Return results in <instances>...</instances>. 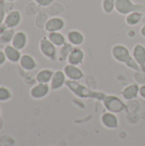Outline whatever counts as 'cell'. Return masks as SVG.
I'll list each match as a JSON object with an SVG mask.
<instances>
[{
	"label": "cell",
	"mask_w": 145,
	"mask_h": 146,
	"mask_svg": "<svg viewBox=\"0 0 145 146\" xmlns=\"http://www.w3.org/2000/svg\"><path fill=\"white\" fill-rule=\"evenodd\" d=\"M19 64L26 71L33 70L37 66L35 59L28 54H24L21 56L20 62H19Z\"/></svg>",
	"instance_id": "16"
},
{
	"label": "cell",
	"mask_w": 145,
	"mask_h": 146,
	"mask_svg": "<svg viewBox=\"0 0 145 146\" xmlns=\"http://www.w3.org/2000/svg\"><path fill=\"white\" fill-rule=\"evenodd\" d=\"M65 26L64 21L60 17H52L49 19L44 25V28L49 33L60 32Z\"/></svg>",
	"instance_id": "8"
},
{
	"label": "cell",
	"mask_w": 145,
	"mask_h": 146,
	"mask_svg": "<svg viewBox=\"0 0 145 146\" xmlns=\"http://www.w3.org/2000/svg\"><path fill=\"white\" fill-rule=\"evenodd\" d=\"M56 46L52 44L48 38H41L39 42V49L43 56L50 60H55L56 58Z\"/></svg>",
	"instance_id": "5"
},
{
	"label": "cell",
	"mask_w": 145,
	"mask_h": 146,
	"mask_svg": "<svg viewBox=\"0 0 145 146\" xmlns=\"http://www.w3.org/2000/svg\"><path fill=\"white\" fill-rule=\"evenodd\" d=\"M48 38L50 41L54 44L56 47H61L63 46L66 44V38L65 37L59 32H53V33H49Z\"/></svg>",
	"instance_id": "20"
},
{
	"label": "cell",
	"mask_w": 145,
	"mask_h": 146,
	"mask_svg": "<svg viewBox=\"0 0 145 146\" xmlns=\"http://www.w3.org/2000/svg\"><path fill=\"white\" fill-rule=\"evenodd\" d=\"M139 95L141 96V98L145 99V85L139 87Z\"/></svg>",
	"instance_id": "29"
},
{
	"label": "cell",
	"mask_w": 145,
	"mask_h": 146,
	"mask_svg": "<svg viewBox=\"0 0 145 146\" xmlns=\"http://www.w3.org/2000/svg\"><path fill=\"white\" fill-rule=\"evenodd\" d=\"M27 44V36L26 34V33L22 32V31H18L15 32L12 41H11V44L16 48L19 50H23Z\"/></svg>",
	"instance_id": "11"
},
{
	"label": "cell",
	"mask_w": 145,
	"mask_h": 146,
	"mask_svg": "<svg viewBox=\"0 0 145 146\" xmlns=\"http://www.w3.org/2000/svg\"><path fill=\"white\" fill-rule=\"evenodd\" d=\"M84 56L85 54L83 52V50L79 48H73L68 56V64H72V65H75L78 66L79 64L82 63V62L84 61Z\"/></svg>",
	"instance_id": "15"
},
{
	"label": "cell",
	"mask_w": 145,
	"mask_h": 146,
	"mask_svg": "<svg viewBox=\"0 0 145 146\" xmlns=\"http://www.w3.org/2000/svg\"><path fill=\"white\" fill-rule=\"evenodd\" d=\"M66 83V75L63 71L58 70L54 72L53 77L50 81V88L52 90H59L61 89Z\"/></svg>",
	"instance_id": "12"
},
{
	"label": "cell",
	"mask_w": 145,
	"mask_h": 146,
	"mask_svg": "<svg viewBox=\"0 0 145 146\" xmlns=\"http://www.w3.org/2000/svg\"><path fill=\"white\" fill-rule=\"evenodd\" d=\"M5 29H6V27H4V25H3V24L1 25V26H0V34H1V33L3 32V30H5Z\"/></svg>",
	"instance_id": "31"
},
{
	"label": "cell",
	"mask_w": 145,
	"mask_h": 146,
	"mask_svg": "<svg viewBox=\"0 0 145 146\" xmlns=\"http://www.w3.org/2000/svg\"><path fill=\"white\" fill-rule=\"evenodd\" d=\"M54 72L50 69H42L36 75V80L38 83L49 84L51 81Z\"/></svg>",
	"instance_id": "18"
},
{
	"label": "cell",
	"mask_w": 145,
	"mask_h": 146,
	"mask_svg": "<svg viewBox=\"0 0 145 146\" xmlns=\"http://www.w3.org/2000/svg\"><path fill=\"white\" fill-rule=\"evenodd\" d=\"M5 16H6V3L3 0H0V26L3 24Z\"/></svg>",
	"instance_id": "26"
},
{
	"label": "cell",
	"mask_w": 145,
	"mask_h": 146,
	"mask_svg": "<svg viewBox=\"0 0 145 146\" xmlns=\"http://www.w3.org/2000/svg\"><path fill=\"white\" fill-rule=\"evenodd\" d=\"M3 1H4L5 3H11V2H14V1H15V0H3Z\"/></svg>",
	"instance_id": "32"
},
{
	"label": "cell",
	"mask_w": 145,
	"mask_h": 146,
	"mask_svg": "<svg viewBox=\"0 0 145 146\" xmlns=\"http://www.w3.org/2000/svg\"><path fill=\"white\" fill-rule=\"evenodd\" d=\"M65 85L76 96L80 97V98H97L99 100H103V98H105V95H103V93L92 92V91L89 90L88 88L83 86L77 81L68 80H66Z\"/></svg>",
	"instance_id": "2"
},
{
	"label": "cell",
	"mask_w": 145,
	"mask_h": 146,
	"mask_svg": "<svg viewBox=\"0 0 145 146\" xmlns=\"http://www.w3.org/2000/svg\"><path fill=\"white\" fill-rule=\"evenodd\" d=\"M50 92V86L48 84L38 83L35 85L31 90L30 94L33 98H44Z\"/></svg>",
	"instance_id": "14"
},
{
	"label": "cell",
	"mask_w": 145,
	"mask_h": 146,
	"mask_svg": "<svg viewBox=\"0 0 145 146\" xmlns=\"http://www.w3.org/2000/svg\"><path fill=\"white\" fill-rule=\"evenodd\" d=\"M84 35L76 30H73L70 31L68 33V40L69 42V44H73V45H80L83 44L84 42Z\"/></svg>",
	"instance_id": "19"
},
{
	"label": "cell",
	"mask_w": 145,
	"mask_h": 146,
	"mask_svg": "<svg viewBox=\"0 0 145 146\" xmlns=\"http://www.w3.org/2000/svg\"><path fill=\"white\" fill-rule=\"evenodd\" d=\"M103 9L106 13H111L115 9V0H103Z\"/></svg>",
	"instance_id": "23"
},
{
	"label": "cell",
	"mask_w": 145,
	"mask_h": 146,
	"mask_svg": "<svg viewBox=\"0 0 145 146\" xmlns=\"http://www.w3.org/2000/svg\"><path fill=\"white\" fill-rule=\"evenodd\" d=\"M6 61H7V58H6V56L4 54V51L0 50V67L2 65H3Z\"/></svg>",
	"instance_id": "28"
},
{
	"label": "cell",
	"mask_w": 145,
	"mask_h": 146,
	"mask_svg": "<svg viewBox=\"0 0 145 146\" xmlns=\"http://www.w3.org/2000/svg\"><path fill=\"white\" fill-rule=\"evenodd\" d=\"M122 97L126 100H132L139 95V87L138 85L133 84L126 86L121 92Z\"/></svg>",
	"instance_id": "17"
},
{
	"label": "cell",
	"mask_w": 145,
	"mask_h": 146,
	"mask_svg": "<svg viewBox=\"0 0 145 146\" xmlns=\"http://www.w3.org/2000/svg\"><path fill=\"white\" fill-rule=\"evenodd\" d=\"M73 48H72V44H65L63 46H62V48L61 49V51H60V53H61V57H63V58H66V57H68V55H69V53H70V51L73 50Z\"/></svg>",
	"instance_id": "25"
},
{
	"label": "cell",
	"mask_w": 145,
	"mask_h": 146,
	"mask_svg": "<svg viewBox=\"0 0 145 146\" xmlns=\"http://www.w3.org/2000/svg\"><path fill=\"white\" fill-rule=\"evenodd\" d=\"M21 21V15L19 10L13 9L6 14L3 25L6 28H15Z\"/></svg>",
	"instance_id": "6"
},
{
	"label": "cell",
	"mask_w": 145,
	"mask_h": 146,
	"mask_svg": "<svg viewBox=\"0 0 145 146\" xmlns=\"http://www.w3.org/2000/svg\"><path fill=\"white\" fill-rule=\"evenodd\" d=\"M3 51H4V54L6 56L7 60L12 63L19 62L20 59L22 56L21 53V50L15 48L12 44H6Z\"/></svg>",
	"instance_id": "10"
},
{
	"label": "cell",
	"mask_w": 145,
	"mask_h": 146,
	"mask_svg": "<svg viewBox=\"0 0 145 146\" xmlns=\"http://www.w3.org/2000/svg\"><path fill=\"white\" fill-rule=\"evenodd\" d=\"M63 72H64L66 77L68 78V80H73V81H78V80H81L84 76V74L80 70V68H79L77 66L72 65V64L66 65L64 67Z\"/></svg>",
	"instance_id": "7"
},
{
	"label": "cell",
	"mask_w": 145,
	"mask_h": 146,
	"mask_svg": "<svg viewBox=\"0 0 145 146\" xmlns=\"http://www.w3.org/2000/svg\"><path fill=\"white\" fill-rule=\"evenodd\" d=\"M142 14L143 13H140V12H132L128 14L126 18V22L129 26H135L138 24L140 21L142 20V16H143Z\"/></svg>",
	"instance_id": "21"
},
{
	"label": "cell",
	"mask_w": 145,
	"mask_h": 146,
	"mask_svg": "<svg viewBox=\"0 0 145 146\" xmlns=\"http://www.w3.org/2000/svg\"><path fill=\"white\" fill-rule=\"evenodd\" d=\"M15 33V30L13 28H6L0 34V42L3 43V44L11 43Z\"/></svg>",
	"instance_id": "22"
},
{
	"label": "cell",
	"mask_w": 145,
	"mask_h": 146,
	"mask_svg": "<svg viewBox=\"0 0 145 146\" xmlns=\"http://www.w3.org/2000/svg\"><path fill=\"white\" fill-rule=\"evenodd\" d=\"M103 104L108 111L112 113H120L126 109L125 104L115 96H105L103 98Z\"/></svg>",
	"instance_id": "4"
},
{
	"label": "cell",
	"mask_w": 145,
	"mask_h": 146,
	"mask_svg": "<svg viewBox=\"0 0 145 146\" xmlns=\"http://www.w3.org/2000/svg\"><path fill=\"white\" fill-rule=\"evenodd\" d=\"M140 33H141V35H142L143 37H145V24L143 26V27L141 28Z\"/></svg>",
	"instance_id": "30"
},
{
	"label": "cell",
	"mask_w": 145,
	"mask_h": 146,
	"mask_svg": "<svg viewBox=\"0 0 145 146\" xmlns=\"http://www.w3.org/2000/svg\"><path fill=\"white\" fill-rule=\"evenodd\" d=\"M115 9L121 15H128L132 12L145 14V5L134 4L131 0H115Z\"/></svg>",
	"instance_id": "3"
},
{
	"label": "cell",
	"mask_w": 145,
	"mask_h": 146,
	"mask_svg": "<svg viewBox=\"0 0 145 146\" xmlns=\"http://www.w3.org/2000/svg\"><path fill=\"white\" fill-rule=\"evenodd\" d=\"M102 124L109 129H115L118 127L119 121L116 115L112 112H106L101 116Z\"/></svg>",
	"instance_id": "9"
},
{
	"label": "cell",
	"mask_w": 145,
	"mask_h": 146,
	"mask_svg": "<svg viewBox=\"0 0 145 146\" xmlns=\"http://www.w3.org/2000/svg\"><path fill=\"white\" fill-rule=\"evenodd\" d=\"M34 2L41 7H47L53 3V0H34Z\"/></svg>",
	"instance_id": "27"
},
{
	"label": "cell",
	"mask_w": 145,
	"mask_h": 146,
	"mask_svg": "<svg viewBox=\"0 0 145 146\" xmlns=\"http://www.w3.org/2000/svg\"><path fill=\"white\" fill-rule=\"evenodd\" d=\"M112 56H114V58L121 62L126 64L128 68L135 70V71H141L143 70L140 66L136 62V61L134 60L133 56H131L129 50L121 44H117L115 46H114V48L112 49Z\"/></svg>",
	"instance_id": "1"
},
{
	"label": "cell",
	"mask_w": 145,
	"mask_h": 146,
	"mask_svg": "<svg viewBox=\"0 0 145 146\" xmlns=\"http://www.w3.org/2000/svg\"><path fill=\"white\" fill-rule=\"evenodd\" d=\"M132 56L142 69L145 68V47L142 44H136L132 50Z\"/></svg>",
	"instance_id": "13"
},
{
	"label": "cell",
	"mask_w": 145,
	"mask_h": 146,
	"mask_svg": "<svg viewBox=\"0 0 145 146\" xmlns=\"http://www.w3.org/2000/svg\"><path fill=\"white\" fill-rule=\"evenodd\" d=\"M10 98H11L10 91L4 86H0V101H5L9 99Z\"/></svg>",
	"instance_id": "24"
}]
</instances>
